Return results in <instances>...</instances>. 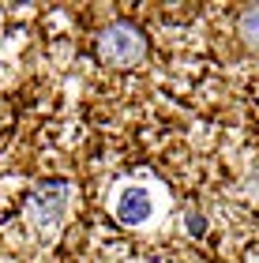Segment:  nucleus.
<instances>
[{
  "mask_svg": "<svg viewBox=\"0 0 259 263\" xmlns=\"http://www.w3.org/2000/svg\"><path fill=\"white\" fill-rule=\"evenodd\" d=\"M237 34H241V42L248 45L252 53H259V4H252V8H244V11H241V19H237Z\"/></svg>",
  "mask_w": 259,
  "mask_h": 263,
  "instance_id": "4",
  "label": "nucleus"
},
{
  "mask_svg": "<svg viewBox=\"0 0 259 263\" xmlns=\"http://www.w3.org/2000/svg\"><path fill=\"white\" fill-rule=\"evenodd\" d=\"M113 214L124 226H143L150 214H154V196H150V188L124 184L121 192H116V199H113Z\"/></svg>",
  "mask_w": 259,
  "mask_h": 263,
  "instance_id": "3",
  "label": "nucleus"
},
{
  "mask_svg": "<svg viewBox=\"0 0 259 263\" xmlns=\"http://www.w3.org/2000/svg\"><path fill=\"white\" fill-rule=\"evenodd\" d=\"M68 207H72V184L68 181H49V184L34 188V196L27 199V226L38 237H49V233L61 230Z\"/></svg>",
  "mask_w": 259,
  "mask_h": 263,
  "instance_id": "1",
  "label": "nucleus"
},
{
  "mask_svg": "<svg viewBox=\"0 0 259 263\" xmlns=\"http://www.w3.org/2000/svg\"><path fill=\"white\" fill-rule=\"evenodd\" d=\"M188 226H192V233H199V230H203V218L192 211V214H188Z\"/></svg>",
  "mask_w": 259,
  "mask_h": 263,
  "instance_id": "5",
  "label": "nucleus"
},
{
  "mask_svg": "<svg viewBox=\"0 0 259 263\" xmlns=\"http://www.w3.org/2000/svg\"><path fill=\"white\" fill-rule=\"evenodd\" d=\"M98 57L109 68H132L147 57V38L132 23H113L98 34Z\"/></svg>",
  "mask_w": 259,
  "mask_h": 263,
  "instance_id": "2",
  "label": "nucleus"
}]
</instances>
